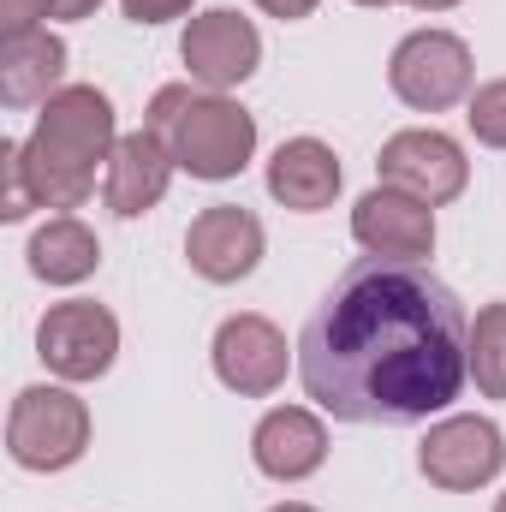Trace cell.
I'll use <instances>...</instances> for the list:
<instances>
[{"mask_svg":"<svg viewBox=\"0 0 506 512\" xmlns=\"http://www.w3.org/2000/svg\"><path fill=\"white\" fill-rule=\"evenodd\" d=\"M387 84H393V96L405 108L441 114V108L465 102V90H471V48L459 36H447V30H417V36H405L393 48Z\"/></svg>","mask_w":506,"mask_h":512,"instance_id":"cell-5","label":"cell"},{"mask_svg":"<svg viewBox=\"0 0 506 512\" xmlns=\"http://www.w3.org/2000/svg\"><path fill=\"white\" fill-rule=\"evenodd\" d=\"M304 393L340 423H423L471 376V322L423 262H352L298 334Z\"/></svg>","mask_w":506,"mask_h":512,"instance_id":"cell-1","label":"cell"},{"mask_svg":"<svg viewBox=\"0 0 506 512\" xmlns=\"http://www.w3.org/2000/svg\"><path fill=\"white\" fill-rule=\"evenodd\" d=\"M102 0H54V18H90Z\"/></svg>","mask_w":506,"mask_h":512,"instance_id":"cell-24","label":"cell"},{"mask_svg":"<svg viewBox=\"0 0 506 512\" xmlns=\"http://www.w3.org/2000/svg\"><path fill=\"white\" fill-rule=\"evenodd\" d=\"M471 131H477V143H489V149H506V78L495 84H483L477 96H471Z\"/></svg>","mask_w":506,"mask_h":512,"instance_id":"cell-20","label":"cell"},{"mask_svg":"<svg viewBox=\"0 0 506 512\" xmlns=\"http://www.w3.org/2000/svg\"><path fill=\"white\" fill-rule=\"evenodd\" d=\"M173 149L155 137V131H131L114 143V161H108V185H102V197H108V209L114 215H143V209H155L161 197H167V179H173Z\"/></svg>","mask_w":506,"mask_h":512,"instance_id":"cell-14","label":"cell"},{"mask_svg":"<svg viewBox=\"0 0 506 512\" xmlns=\"http://www.w3.org/2000/svg\"><path fill=\"white\" fill-rule=\"evenodd\" d=\"M215 376L245 399L274 393L286 382V334L268 316H227L215 328Z\"/></svg>","mask_w":506,"mask_h":512,"instance_id":"cell-11","label":"cell"},{"mask_svg":"<svg viewBox=\"0 0 506 512\" xmlns=\"http://www.w3.org/2000/svg\"><path fill=\"white\" fill-rule=\"evenodd\" d=\"M274 512H316V507H304V501H286V507H274Z\"/></svg>","mask_w":506,"mask_h":512,"instance_id":"cell-26","label":"cell"},{"mask_svg":"<svg viewBox=\"0 0 506 512\" xmlns=\"http://www.w3.org/2000/svg\"><path fill=\"white\" fill-rule=\"evenodd\" d=\"M48 12H54V0H0V24H6V36L36 30V18H48Z\"/></svg>","mask_w":506,"mask_h":512,"instance_id":"cell-21","label":"cell"},{"mask_svg":"<svg viewBox=\"0 0 506 512\" xmlns=\"http://www.w3.org/2000/svg\"><path fill=\"white\" fill-rule=\"evenodd\" d=\"M268 191H274V203H286V209H298V215L328 209V203L340 197V161H334V149L316 143V137L280 143L274 161H268Z\"/></svg>","mask_w":506,"mask_h":512,"instance_id":"cell-15","label":"cell"},{"mask_svg":"<svg viewBox=\"0 0 506 512\" xmlns=\"http://www.w3.org/2000/svg\"><path fill=\"white\" fill-rule=\"evenodd\" d=\"M495 512H506V495H501V501H495Z\"/></svg>","mask_w":506,"mask_h":512,"instance_id":"cell-28","label":"cell"},{"mask_svg":"<svg viewBox=\"0 0 506 512\" xmlns=\"http://www.w3.org/2000/svg\"><path fill=\"white\" fill-rule=\"evenodd\" d=\"M352 239L387 262H423L435 251V209L399 185H376L352 209Z\"/></svg>","mask_w":506,"mask_h":512,"instance_id":"cell-9","label":"cell"},{"mask_svg":"<svg viewBox=\"0 0 506 512\" xmlns=\"http://www.w3.org/2000/svg\"><path fill=\"white\" fill-rule=\"evenodd\" d=\"M358 6H387V0H358Z\"/></svg>","mask_w":506,"mask_h":512,"instance_id":"cell-27","label":"cell"},{"mask_svg":"<svg viewBox=\"0 0 506 512\" xmlns=\"http://www.w3.org/2000/svg\"><path fill=\"white\" fill-rule=\"evenodd\" d=\"M417 465H423V477H429L435 489L465 495V489H483V483L501 477L506 441L489 417H447V423H435V429L423 435Z\"/></svg>","mask_w":506,"mask_h":512,"instance_id":"cell-7","label":"cell"},{"mask_svg":"<svg viewBox=\"0 0 506 512\" xmlns=\"http://www.w3.org/2000/svg\"><path fill=\"white\" fill-rule=\"evenodd\" d=\"M179 54H185V66H191L197 84H209V90H233V84H245V78L256 72V60H262V36H256L251 18L215 6V12H203V18L185 24Z\"/></svg>","mask_w":506,"mask_h":512,"instance_id":"cell-10","label":"cell"},{"mask_svg":"<svg viewBox=\"0 0 506 512\" xmlns=\"http://www.w3.org/2000/svg\"><path fill=\"white\" fill-rule=\"evenodd\" d=\"M149 131L173 149V161L191 179H233V173H245V161H251V149H256L251 114L239 102L209 96V90H191V84L155 90Z\"/></svg>","mask_w":506,"mask_h":512,"instance_id":"cell-3","label":"cell"},{"mask_svg":"<svg viewBox=\"0 0 506 512\" xmlns=\"http://www.w3.org/2000/svg\"><path fill=\"white\" fill-rule=\"evenodd\" d=\"M66 78V42L48 36V30H18L0 42V96L12 108H30V102H54Z\"/></svg>","mask_w":506,"mask_h":512,"instance_id":"cell-16","label":"cell"},{"mask_svg":"<svg viewBox=\"0 0 506 512\" xmlns=\"http://www.w3.org/2000/svg\"><path fill=\"white\" fill-rule=\"evenodd\" d=\"M185 256H191V268L203 280L233 286V280H245L262 262V221H256L251 209H239V203H215V209H203L191 221Z\"/></svg>","mask_w":506,"mask_h":512,"instance_id":"cell-12","label":"cell"},{"mask_svg":"<svg viewBox=\"0 0 506 512\" xmlns=\"http://www.w3.org/2000/svg\"><path fill=\"white\" fill-rule=\"evenodd\" d=\"M251 459H256V471L274 477V483H304V477L322 471V459H328V429H322L316 411L280 405V411H268V417L256 423Z\"/></svg>","mask_w":506,"mask_h":512,"instance_id":"cell-13","label":"cell"},{"mask_svg":"<svg viewBox=\"0 0 506 512\" xmlns=\"http://www.w3.org/2000/svg\"><path fill=\"white\" fill-rule=\"evenodd\" d=\"M96 262H102V245L78 215H54L30 239V274L48 280V286H78V280L96 274Z\"/></svg>","mask_w":506,"mask_h":512,"instance_id":"cell-17","label":"cell"},{"mask_svg":"<svg viewBox=\"0 0 506 512\" xmlns=\"http://www.w3.org/2000/svg\"><path fill=\"white\" fill-rule=\"evenodd\" d=\"M114 102L96 84H72L42 102L36 131L24 143L30 185L48 209H78L96 185V161H114Z\"/></svg>","mask_w":506,"mask_h":512,"instance_id":"cell-2","label":"cell"},{"mask_svg":"<svg viewBox=\"0 0 506 512\" xmlns=\"http://www.w3.org/2000/svg\"><path fill=\"white\" fill-rule=\"evenodd\" d=\"M0 179H6V197H0L6 221H24L30 209H42L36 185H30V167H24V143H0Z\"/></svg>","mask_w":506,"mask_h":512,"instance_id":"cell-19","label":"cell"},{"mask_svg":"<svg viewBox=\"0 0 506 512\" xmlns=\"http://www.w3.org/2000/svg\"><path fill=\"white\" fill-rule=\"evenodd\" d=\"M268 18H280V24H292V18H310L316 12V0H256Z\"/></svg>","mask_w":506,"mask_h":512,"instance_id":"cell-23","label":"cell"},{"mask_svg":"<svg viewBox=\"0 0 506 512\" xmlns=\"http://www.w3.org/2000/svg\"><path fill=\"white\" fill-rule=\"evenodd\" d=\"M376 167H381V185H399V191L423 197L429 209L453 203L465 191V179H471V161L447 131H399V137H387Z\"/></svg>","mask_w":506,"mask_h":512,"instance_id":"cell-8","label":"cell"},{"mask_svg":"<svg viewBox=\"0 0 506 512\" xmlns=\"http://www.w3.org/2000/svg\"><path fill=\"white\" fill-rule=\"evenodd\" d=\"M114 352H120V322H114V310H102L90 298L54 304L36 322V358L60 382H96V376H108Z\"/></svg>","mask_w":506,"mask_h":512,"instance_id":"cell-6","label":"cell"},{"mask_svg":"<svg viewBox=\"0 0 506 512\" xmlns=\"http://www.w3.org/2000/svg\"><path fill=\"white\" fill-rule=\"evenodd\" d=\"M405 6H417V12H447V6H459V0H405Z\"/></svg>","mask_w":506,"mask_h":512,"instance_id":"cell-25","label":"cell"},{"mask_svg":"<svg viewBox=\"0 0 506 512\" xmlns=\"http://www.w3.org/2000/svg\"><path fill=\"white\" fill-rule=\"evenodd\" d=\"M471 376L489 399H506V304H483L471 322Z\"/></svg>","mask_w":506,"mask_h":512,"instance_id":"cell-18","label":"cell"},{"mask_svg":"<svg viewBox=\"0 0 506 512\" xmlns=\"http://www.w3.org/2000/svg\"><path fill=\"white\" fill-rule=\"evenodd\" d=\"M90 447V411L66 387H24L6 417V453L24 471H66Z\"/></svg>","mask_w":506,"mask_h":512,"instance_id":"cell-4","label":"cell"},{"mask_svg":"<svg viewBox=\"0 0 506 512\" xmlns=\"http://www.w3.org/2000/svg\"><path fill=\"white\" fill-rule=\"evenodd\" d=\"M120 6H126L131 24H167V18L191 12V0H120Z\"/></svg>","mask_w":506,"mask_h":512,"instance_id":"cell-22","label":"cell"}]
</instances>
